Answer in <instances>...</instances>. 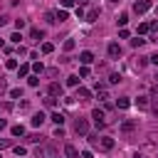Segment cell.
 I'll return each instance as SVG.
<instances>
[{
    "mask_svg": "<svg viewBox=\"0 0 158 158\" xmlns=\"http://www.w3.org/2000/svg\"><path fill=\"white\" fill-rule=\"evenodd\" d=\"M35 158H54V148L52 146H40L35 151Z\"/></svg>",
    "mask_w": 158,
    "mask_h": 158,
    "instance_id": "1",
    "label": "cell"
},
{
    "mask_svg": "<svg viewBox=\"0 0 158 158\" xmlns=\"http://www.w3.org/2000/svg\"><path fill=\"white\" fill-rule=\"evenodd\" d=\"M148 7H151V0H136V2H133V12H136V15H143Z\"/></svg>",
    "mask_w": 158,
    "mask_h": 158,
    "instance_id": "2",
    "label": "cell"
},
{
    "mask_svg": "<svg viewBox=\"0 0 158 158\" xmlns=\"http://www.w3.org/2000/svg\"><path fill=\"white\" fill-rule=\"evenodd\" d=\"M91 118H94V123H96V128H101V126H106V116H104V111H99V109H94V111H91Z\"/></svg>",
    "mask_w": 158,
    "mask_h": 158,
    "instance_id": "3",
    "label": "cell"
},
{
    "mask_svg": "<svg viewBox=\"0 0 158 158\" xmlns=\"http://www.w3.org/2000/svg\"><path fill=\"white\" fill-rule=\"evenodd\" d=\"M74 131H77V133H81V136H84V133H86V131H89V123H86V121H84V118H77V121H74Z\"/></svg>",
    "mask_w": 158,
    "mask_h": 158,
    "instance_id": "4",
    "label": "cell"
},
{
    "mask_svg": "<svg viewBox=\"0 0 158 158\" xmlns=\"http://www.w3.org/2000/svg\"><path fill=\"white\" fill-rule=\"evenodd\" d=\"M99 148H101V151H111V148H114V138H111V136H101Z\"/></svg>",
    "mask_w": 158,
    "mask_h": 158,
    "instance_id": "5",
    "label": "cell"
},
{
    "mask_svg": "<svg viewBox=\"0 0 158 158\" xmlns=\"http://www.w3.org/2000/svg\"><path fill=\"white\" fill-rule=\"evenodd\" d=\"M106 52H109V57H111V59H116V57H121V47H118V44H116V42H111V44H109V49H106Z\"/></svg>",
    "mask_w": 158,
    "mask_h": 158,
    "instance_id": "6",
    "label": "cell"
},
{
    "mask_svg": "<svg viewBox=\"0 0 158 158\" xmlns=\"http://www.w3.org/2000/svg\"><path fill=\"white\" fill-rule=\"evenodd\" d=\"M79 62H81V64H84V67H86V64H91V62H94V54H91V52H89V49H84V52H81V54H79Z\"/></svg>",
    "mask_w": 158,
    "mask_h": 158,
    "instance_id": "7",
    "label": "cell"
},
{
    "mask_svg": "<svg viewBox=\"0 0 158 158\" xmlns=\"http://www.w3.org/2000/svg\"><path fill=\"white\" fill-rule=\"evenodd\" d=\"M62 91H64V89H62V84H57V81H54V84H49V96H54V99H57V96H62Z\"/></svg>",
    "mask_w": 158,
    "mask_h": 158,
    "instance_id": "8",
    "label": "cell"
},
{
    "mask_svg": "<svg viewBox=\"0 0 158 158\" xmlns=\"http://www.w3.org/2000/svg\"><path fill=\"white\" fill-rule=\"evenodd\" d=\"M30 37H32V40H35V42H40V40H42V37H44V32H42V30H40V27H32V30H30Z\"/></svg>",
    "mask_w": 158,
    "mask_h": 158,
    "instance_id": "9",
    "label": "cell"
},
{
    "mask_svg": "<svg viewBox=\"0 0 158 158\" xmlns=\"http://www.w3.org/2000/svg\"><path fill=\"white\" fill-rule=\"evenodd\" d=\"M89 96H91V91H89V89H84V86H79V89H77V99H81V101H86Z\"/></svg>",
    "mask_w": 158,
    "mask_h": 158,
    "instance_id": "10",
    "label": "cell"
},
{
    "mask_svg": "<svg viewBox=\"0 0 158 158\" xmlns=\"http://www.w3.org/2000/svg\"><path fill=\"white\" fill-rule=\"evenodd\" d=\"M99 15H101V10H99V7H91V10L86 12V20H89V22H94V20H96Z\"/></svg>",
    "mask_w": 158,
    "mask_h": 158,
    "instance_id": "11",
    "label": "cell"
},
{
    "mask_svg": "<svg viewBox=\"0 0 158 158\" xmlns=\"http://www.w3.org/2000/svg\"><path fill=\"white\" fill-rule=\"evenodd\" d=\"M133 128H136V121H123V123H121V131H123V133H131Z\"/></svg>",
    "mask_w": 158,
    "mask_h": 158,
    "instance_id": "12",
    "label": "cell"
},
{
    "mask_svg": "<svg viewBox=\"0 0 158 158\" xmlns=\"http://www.w3.org/2000/svg\"><path fill=\"white\" fill-rule=\"evenodd\" d=\"M64 156H67V158H79V153H77L74 146H64Z\"/></svg>",
    "mask_w": 158,
    "mask_h": 158,
    "instance_id": "13",
    "label": "cell"
},
{
    "mask_svg": "<svg viewBox=\"0 0 158 158\" xmlns=\"http://www.w3.org/2000/svg\"><path fill=\"white\" fill-rule=\"evenodd\" d=\"M67 20V10H54V22H64Z\"/></svg>",
    "mask_w": 158,
    "mask_h": 158,
    "instance_id": "14",
    "label": "cell"
},
{
    "mask_svg": "<svg viewBox=\"0 0 158 158\" xmlns=\"http://www.w3.org/2000/svg\"><path fill=\"white\" fill-rule=\"evenodd\" d=\"M49 118H52V121H54V123H57V126H62V123H64V116H62V114H59V111H54V114H52V116H49Z\"/></svg>",
    "mask_w": 158,
    "mask_h": 158,
    "instance_id": "15",
    "label": "cell"
},
{
    "mask_svg": "<svg viewBox=\"0 0 158 158\" xmlns=\"http://www.w3.org/2000/svg\"><path fill=\"white\" fill-rule=\"evenodd\" d=\"M44 123V114H35L32 116V126H42Z\"/></svg>",
    "mask_w": 158,
    "mask_h": 158,
    "instance_id": "16",
    "label": "cell"
},
{
    "mask_svg": "<svg viewBox=\"0 0 158 158\" xmlns=\"http://www.w3.org/2000/svg\"><path fill=\"white\" fill-rule=\"evenodd\" d=\"M10 133H12V136H25V126H20V123H17V126H12V128H10Z\"/></svg>",
    "mask_w": 158,
    "mask_h": 158,
    "instance_id": "17",
    "label": "cell"
},
{
    "mask_svg": "<svg viewBox=\"0 0 158 158\" xmlns=\"http://www.w3.org/2000/svg\"><path fill=\"white\" fill-rule=\"evenodd\" d=\"M27 74H30V67L27 64H20L17 67V77H27Z\"/></svg>",
    "mask_w": 158,
    "mask_h": 158,
    "instance_id": "18",
    "label": "cell"
},
{
    "mask_svg": "<svg viewBox=\"0 0 158 158\" xmlns=\"http://www.w3.org/2000/svg\"><path fill=\"white\" fill-rule=\"evenodd\" d=\"M136 104H138V109H148V96H138Z\"/></svg>",
    "mask_w": 158,
    "mask_h": 158,
    "instance_id": "19",
    "label": "cell"
},
{
    "mask_svg": "<svg viewBox=\"0 0 158 158\" xmlns=\"http://www.w3.org/2000/svg\"><path fill=\"white\" fill-rule=\"evenodd\" d=\"M52 49H54V44H52V42H42V54H49Z\"/></svg>",
    "mask_w": 158,
    "mask_h": 158,
    "instance_id": "20",
    "label": "cell"
},
{
    "mask_svg": "<svg viewBox=\"0 0 158 158\" xmlns=\"http://www.w3.org/2000/svg\"><path fill=\"white\" fill-rule=\"evenodd\" d=\"M27 84H30V86H37V84H40V77H37V74H30V77H27Z\"/></svg>",
    "mask_w": 158,
    "mask_h": 158,
    "instance_id": "21",
    "label": "cell"
},
{
    "mask_svg": "<svg viewBox=\"0 0 158 158\" xmlns=\"http://www.w3.org/2000/svg\"><path fill=\"white\" fill-rule=\"evenodd\" d=\"M128 106H131V101H128L126 96H121V99H118V109H128Z\"/></svg>",
    "mask_w": 158,
    "mask_h": 158,
    "instance_id": "22",
    "label": "cell"
},
{
    "mask_svg": "<svg viewBox=\"0 0 158 158\" xmlns=\"http://www.w3.org/2000/svg\"><path fill=\"white\" fill-rule=\"evenodd\" d=\"M5 67H7V69H17V59H12V57H10V59L5 62Z\"/></svg>",
    "mask_w": 158,
    "mask_h": 158,
    "instance_id": "23",
    "label": "cell"
},
{
    "mask_svg": "<svg viewBox=\"0 0 158 158\" xmlns=\"http://www.w3.org/2000/svg\"><path fill=\"white\" fill-rule=\"evenodd\" d=\"M67 84H69V86H79V77H77V74H74V77H69V79H67Z\"/></svg>",
    "mask_w": 158,
    "mask_h": 158,
    "instance_id": "24",
    "label": "cell"
},
{
    "mask_svg": "<svg viewBox=\"0 0 158 158\" xmlns=\"http://www.w3.org/2000/svg\"><path fill=\"white\" fill-rule=\"evenodd\" d=\"M72 49H74V40H67L64 42V52H72Z\"/></svg>",
    "mask_w": 158,
    "mask_h": 158,
    "instance_id": "25",
    "label": "cell"
},
{
    "mask_svg": "<svg viewBox=\"0 0 158 158\" xmlns=\"http://www.w3.org/2000/svg\"><path fill=\"white\" fill-rule=\"evenodd\" d=\"M32 72H35V74H42V62H35V64H32Z\"/></svg>",
    "mask_w": 158,
    "mask_h": 158,
    "instance_id": "26",
    "label": "cell"
},
{
    "mask_svg": "<svg viewBox=\"0 0 158 158\" xmlns=\"http://www.w3.org/2000/svg\"><path fill=\"white\" fill-rule=\"evenodd\" d=\"M126 22H128V15L121 12V15H118V25H126Z\"/></svg>",
    "mask_w": 158,
    "mask_h": 158,
    "instance_id": "27",
    "label": "cell"
},
{
    "mask_svg": "<svg viewBox=\"0 0 158 158\" xmlns=\"http://www.w3.org/2000/svg\"><path fill=\"white\" fill-rule=\"evenodd\" d=\"M10 96H12V99H20L22 91H20V89H10Z\"/></svg>",
    "mask_w": 158,
    "mask_h": 158,
    "instance_id": "28",
    "label": "cell"
},
{
    "mask_svg": "<svg viewBox=\"0 0 158 158\" xmlns=\"http://www.w3.org/2000/svg\"><path fill=\"white\" fill-rule=\"evenodd\" d=\"M79 77H81V79L89 77V67H81V69H79Z\"/></svg>",
    "mask_w": 158,
    "mask_h": 158,
    "instance_id": "29",
    "label": "cell"
},
{
    "mask_svg": "<svg viewBox=\"0 0 158 158\" xmlns=\"http://www.w3.org/2000/svg\"><path fill=\"white\" fill-rule=\"evenodd\" d=\"M109 81H111V84H118V81H121V77H118V74H111V77H109Z\"/></svg>",
    "mask_w": 158,
    "mask_h": 158,
    "instance_id": "30",
    "label": "cell"
},
{
    "mask_svg": "<svg viewBox=\"0 0 158 158\" xmlns=\"http://www.w3.org/2000/svg\"><path fill=\"white\" fill-rule=\"evenodd\" d=\"M25 153H27V151H25L22 146H15V156H25Z\"/></svg>",
    "mask_w": 158,
    "mask_h": 158,
    "instance_id": "31",
    "label": "cell"
},
{
    "mask_svg": "<svg viewBox=\"0 0 158 158\" xmlns=\"http://www.w3.org/2000/svg\"><path fill=\"white\" fill-rule=\"evenodd\" d=\"M15 27H17V32H20V30L25 27V20H15Z\"/></svg>",
    "mask_w": 158,
    "mask_h": 158,
    "instance_id": "32",
    "label": "cell"
},
{
    "mask_svg": "<svg viewBox=\"0 0 158 158\" xmlns=\"http://www.w3.org/2000/svg\"><path fill=\"white\" fill-rule=\"evenodd\" d=\"M148 30H151V27H148L146 22H143V25H138V32H141V35H143V32H148Z\"/></svg>",
    "mask_w": 158,
    "mask_h": 158,
    "instance_id": "33",
    "label": "cell"
},
{
    "mask_svg": "<svg viewBox=\"0 0 158 158\" xmlns=\"http://www.w3.org/2000/svg\"><path fill=\"white\" fill-rule=\"evenodd\" d=\"M10 40H12V42H17V44H20V40H22V35H20V32H15V35H12V37H10Z\"/></svg>",
    "mask_w": 158,
    "mask_h": 158,
    "instance_id": "34",
    "label": "cell"
},
{
    "mask_svg": "<svg viewBox=\"0 0 158 158\" xmlns=\"http://www.w3.org/2000/svg\"><path fill=\"white\" fill-rule=\"evenodd\" d=\"M64 136V131H62V126H57V131H54V138H62Z\"/></svg>",
    "mask_w": 158,
    "mask_h": 158,
    "instance_id": "35",
    "label": "cell"
},
{
    "mask_svg": "<svg viewBox=\"0 0 158 158\" xmlns=\"http://www.w3.org/2000/svg\"><path fill=\"white\" fill-rule=\"evenodd\" d=\"M72 5H74V0H62V7H64V10H67V7H72Z\"/></svg>",
    "mask_w": 158,
    "mask_h": 158,
    "instance_id": "36",
    "label": "cell"
},
{
    "mask_svg": "<svg viewBox=\"0 0 158 158\" xmlns=\"http://www.w3.org/2000/svg\"><path fill=\"white\" fill-rule=\"evenodd\" d=\"M2 91H7V81H5V79H0V94H2Z\"/></svg>",
    "mask_w": 158,
    "mask_h": 158,
    "instance_id": "37",
    "label": "cell"
},
{
    "mask_svg": "<svg viewBox=\"0 0 158 158\" xmlns=\"http://www.w3.org/2000/svg\"><path fill=\"white\" fill-rule=\"evenodd\" d=\"M7 146H10V141L7 138H0V148H7Z\"/></svg>",
    "mask_w": 158,
    "mask_h": 158,
    "instance_id": "38",
    "label": "cell"
},
{
    "mask_svg": "<svg viewBox=\"0 0 158 158\" xmlns=\"http://www.w3.org/2000/svg\"><path fill=\"white\" fill-rule=\"evenodd\" d=\"M148 59H151V62H153V64H156V67H158V52H156V54H151V57H148Z\"/></svg>",
    "mask_w": 158,
    "mask_h": 158,
    "instance_id": "39",
    "label": "cell"
},
{
    "mask_svg": "<svg viewBox=\"0 0 158 158\" xmlns=\"http://www.w3.org/2000/svg\"><path fill=\"white\" fill-rule=\"evenodd\" d=\"M79 158H91V151H81V156Z\"/></svg>",
    "mask_w": 158,
    "mask_h": 158,
    "instance_id": "40",
    "label": "cell"
},
{
    "mask_svg": "<svg viewBox=\"0 0 158 158\" xmlns=\"http://www.w3.org/2000/svg\"><path fill=\"white\" fill-rule=\"evenodd\" d=\"M151 143H158V133H151Z\"/></svg>",
    "mask_w": 158,
    "mask_h": 158,
    "instance_id": "41",
    "label": "cell"
},
{
    "mask_svg": "<svg viewBox=\"0 0 158 158\" xmlns=\"http://www.w3.org/2000/svg\"><path fill=\"white\" fill-rule=\"evenodd\" d=\"M2 128H7V121H5V118H0V131H2Z\"/></svg>",
    "mask_w": 158,
    "mask_h": 158,
    "instance_id": "42",
    "label": "cell"
},
{
    "mask_svg": "<svg viewBox=\"0 0 158 158\" xmlns=\"http://www.w3.org/2000/svg\"><path fill=\"white\" fill-rule=\"evenodd\" d=\"M148 27H151V30H158V20H156V22H151Z\"/></svg>",
    "mask_w": 158,
    "mask_h": 158,
    "instance_id": "43",
    "label": "cell"
},
{
    "mask_svg": "<svg viewBox=\"0 0 158 158\" xmlns=\"http://www.w3.org/2000/svg\"><path fill=\"white\" fill-rule=\"evenodd\" d=\"M111 2H118V0H111Z\"/></svg>",
    "mask_w": 158,
    "mask_h": 158,
    "instance_id": "44",
    "label": "cell"
},
{
    "mask_svg": "<svg viewBox=\"0 0 158 158\" xmlns=\"http://www.w3.org/2000/svg\"><path fill=\"white\" fill-rule=\"evenodd\" d=\"M0 158H2V156H0Z\"/></svg>",
    "mask_w": 158,
    "mask_h": 158,
    "instance_id": "45",
    "label": "cell"
}]
</instances>
